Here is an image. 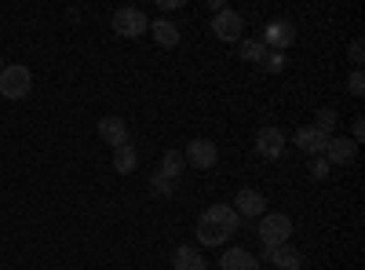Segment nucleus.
Instances as JSON below:
<instances>
[{"label": "nucleus", "instance_id": "obj_1", "mask_svg": "<svg viewBox=\"0 0 365 270\" xmlns=\"http://www.w3.org/2000/svg\"><path fill=\"white\" fill-rule=\"evenodd\" d=\"M259 242L263 249H278V245H289V237H292V219L285 212H263L259 216Z\"/></svg>", "mask_w": 365, "mask_h": 270}, {"label": "nucleus", "instance_id": "obj_2", "mask_svg": "<svg viewBox=\"0 0 365 270\" xmlns=\"http://www.w3.org/2000/svg\"><path fill=\"white\" fill-rule=\"evenodd\" d=\"M29 88H34V73L22 63H11V66L0 70V95L4 99H26Z\"/></svg>", "mask_w": 365, "mask_h": 270}, {"label": "nucleus", "instance_id": "obj_3", "mask_svg": "<svg viewBox=\"0 0 365 270\" xmlns=\"http://www.w3.org/2000/svg\"><path fill=\"white\" fill-rule=\"evenodd\" d=\"M110 26H113V33L117 37H125V41H135V37H143L146 29H150V19L139 11V8H117L113 11V19H110Z\"/></svg>", "mask_w": 365, "mask_h": 270}, {"label": "nucleus", "instance_id": "obj_4", "mask_svg": "<svg viewBox=\"0 0 365 270\" xmlns=\"http://www.w3.org/2000/svg\"><path fill=\"white\" fill-rule=\"evenodd\" d=\"M212 33H216V41H223V44H237L241 37H245V19H241L234 8H223L216 19H212Z\"/></svg>", "mask_w": 365, "mask_h": 270}, {"label": "nucleus", "instance_id": "obj_5", "mask_svg": "<svg viewBox=\"0 0 365 270\" xmlns=\"http://www.w3.org/2000/svg\"><path fill=\"white\" fill-rule=\"evenodd\" d=\"M230 208L237 212V219H259V216L267 212V197H263L259 190L245 187V190H237V197H234Z\"/></svg>", "mask_w": 365, "mask_h": 270}, {"label": "nucleus", "instance_id": "obj_6", "mask_svg": "<svg viewBox=\"0 0 365 270\" xmlns=\"http://www.w3.org/2000/svg\"><path fill=\"white\" fill-rule=\"evenodd\" d=\"M256 154L263 161H278L285 154V132L282 128H259L256 132Z\"/></svg>", "mask_w": 365, "mask_h": 270}, {"label": "nucleus", "instance_id": "obj_7", "mask_svg": "<svg viewBox=\"0 0 365 270\" xmlns=\"http://www.w3.org/2000/svg\"><path fill=\"white\" fill-rule=\"evenodd\" d=\"M187 165H194V168H212L220 161V146L212 142V139H190L187 142Z\"/></svg>", "mask_w": 365, "mask_h": 270}, {"label": "nucleus", "instance_id": "obj_8", "mask_svg": "<svg viewBox=\"0 0 365 270\" xmlns=\"http://www.w3.org/2000/svg\"><path fill=\"white\" fill-rule=\"evenodd\" d=\"M292 41H296L292 22H270V26L263 29V37H259V44H263L267 51H285Z\"/></svg>", "mask_w": 365, "mask_h": 270}, {"label": "nucleus", "instance_id": "obj_9", "mask_svg": "<svg viewBox=\"0 0 365 270\" xmlns=\"http://www.w3.org/2000/svg\"><path fill=\"white\" fill-rule=\"evenodd\" d=\"M329 139H332V135H322L318 128L303 125V128L292 135V146H299L307 157H322V154H325V146H329Z\"/></svg>", "mask_w": 365, "mask_h": 270}, {"label": "nucleus", "instance_id": "obj_10", "mask_svg": "<svg viewBox=\"0 0 365 270\" xmlns=\"http://www.w3.org/2000/svg\"><path fill=\"white\" fill-rule=\"evenodd\" d=\"M128 135H132V132H128V121H125V117H99V139L110 142L113 150L125 146Z\"/></svg>", "mask_w": 365, "mask_h": 270}, {"label": "nucleus", "instance_id": "obj_11", "mask_svg": "<svg viewBox=\"0 0 365 270\" xmlns=\"http://www.w3.org/2000/svg\"><path fill=\"white\" fill-rule=\"evenodd\" d=\"M322 157H325L329 165H351V161L358 157V146H354L351 139H344V135H332Z\"/></svg>", "mask_w": 365, "mask_h": 270}, {"label": "nucleus", "instance_id": "obj_12", "mask_svg": "<svg viewBox=\"0 0 365 270\" xmlns=\"http://www.w3.org/2000/svg\"><path fill=\"white\" fill-rule=\"evenodd\" d=\"M263 259H267V263H274L278 270H299V266H303V256H299V249H292V245L263 249Z\"/></svg>", "mask_w": 365, "mask_h": 270}, {"label": "nucleus", "instance_id": "obj_13", "mask_svg": "<svg viewBox=\"0 0 365 270\" xmlns=\"http://www.w3.org/2000/svg\"><path fill=\"white\" fill-rule=\"evenodd\" d=\"M227 237H230L227 227H220V223H212V219L197 216V242H201V245L216 249V245H227Z\"/></svg>", "mask_w": 365, "mask_h": 270}, {"label": "nucleus", "instance_id": "obj_14", "mask_svg": "<svg viewBox=\"0 0 365 270\" xmlns=\"http://www.w3.org/2000/svg\"><path fill=\"white\" fill-rule=\"evenodd\" d=\"M220 266L223 270H259V259L252 252H245V249H227L223 259H220Z\"/></svg>", "mask_w": 365, "mask_h": 270}, {"label": "nucleus", "instance_id": "obj_15", "mask_svg": "<svg viewBox=\"0 0 365 270\" xmlns=\"http://www.w3.org/2000/svg\"><path fill=\"white\" fill-rule=\"evenodd\" d=\"M201 216L212 219V223H220V227H227L230 234H237V227H241V219H237V212H234L230 204H208Z\"/></svg>", "mask_w": 365, "mask_h": 270}, {"label": "nucleus", "instance_id": "obj_16", "mask_svg": "<svg viewBox=\"0 0 365 270\" xmlns=\"http://www.w3.org/2000/svg\"><path fill=\"white\" fill-rule=\"evenodd\" d=\"M172 270H205V259L194 245H179L172 252Z\"/></svg>", "mask_w": 365, "mask_h": 270}, {"label": "nucleus", "instance_id": "obj_17", "mask_svg": "<svg viewBox=\"0 0 365 270\" xmlns=\"http://www.w3.org/2000/svg\"><path fill=\"white\" fill-rule=\"evenodd\" d=\"M135 168H139V154H135V146H132V142L117 146V150H113V172H117V175H132Z\"/></svg>", "mask_w": 365, "mask_h": 270}, {"label": "nucleus", "instance_id": "obj_18", "mask_svg": "<svg viewBox=\"0 0 365 270\" xmlns=\"http://www.w3.org/2000/svg\"><path fill=\"white\" fill-rule=\"evenodd\" d=\"M146 33H154V41H158L161 48H175V44H179V26H175V22H168V19L150 22Z\"/></svg>", "mask_w": 365, "mask_h": 270}, {"label": "nucleus", "instance_id": "obj_19", "mask_svg": "<svg viewBox=\"0 0 365 270\" xmlns=\"http://www.w3.org/2000/svg\"><path fill=\"white\" fill-rule=\"evenodd\" d=\"M336 121H340V113L332 106H322V110H314V125L311 128H318L322 135H332V132H336Z\"/></svg>", "mask_w": 365, "mask_h": 270}, {"label": "nucleus", "instance_id": "obj_20", "mask_svg": "<svg viewBox=\"0 0 365 270\" xmlns=\"http://www.w3.org/2000/svg\"><path fill=\"white\" fill-rule=\"evenodd\" d=\"M237 51H241V58H245V63H256V66L267 58V48H263L259 41H249V37L237 41Z\"/></svg>", "mask_w": 365, "mask_h": 270}, {"label": "nucleus", "instance_id": "obj_21", "mask_svg": "<svg viewBox=\"0 0 365 270\" xmlns=\"http://www.w3.org/2000/svg\"><path fill=\"white\" fill-rule=\"evenodd\" d=\"M182 168H187V157H182L179 150H168V154L161 157V175H168V179H179V175H182Z\"/></svg>", "mask_w": 365, "mask_h": 270}, {"label": "nucleus", "instance_id": "obj_22", "mask_svg": "<svg viewBox=\"0 0 365 270\" xmlns=\"http://www.w3.org/2000/svg\"><path fill=\"white\" fill-rule=\"evenodd\" d=\"M285 63H289L285 51H267V58H263L259 66H263L267 73H282V70H285Z\"/></svg>", "mask_w": 365, "mask_h": 270}, {"label": "nucleus", "instance_id": "obj_23", "mask_svg": "<svg viewBox=\"0 0 365 270\" xmlns=\"http://www.w3.org/2000/svg\"><path fill=\"white\" fill-rule=\"evenodd\" d=\"M150 190L165 197V194H172V190H175V179H168V175H161V172H158V175H150Z\"/></svg>", "mask_w": 365, "mask_h": 270}, {"label": "nucleus", "instance_id": "obj_24", "mask_svg": "<svg viewBox=\"0 0 365 270\" xmlns=\"http://www.w3.org/2000/svg\"><path fill=\"white\" fill-rule=\"evenodd\" d=\"M347 92H351V95H365V77H361V70H354V73L347 77Z\"/></svg>", "mask_w": 365, "mask_h": 270}, {"label": "nucleus", "instance_id": "obj_25", "mask_svg": "<svg viewBox=\"0 0 365 270\" xmlns=\"http://www.w3.org/2000/svg\"><path fill=\"white\" fill-rule=\"evenodd\" d=\"M361 55H365V51H361V41H351V44H347V58H351L354 70H361Z\"/></svg>", "mask_w": 365, "mask_h": 270}, {"label": "nucleus", "instance_id": "obj_26", "mask_svg": "<svg viewBox=\"0 0 365 270\" xmlns=\"http://www.w3.org/2000/svg\"><path fill=\"white\" fill-rule=\"evenodd\" d=\"M307 168H311V175H314V179H325V175H329V161H325V157H311V165H307Z\"/></svg>", "mask_w": 365, "mask_h": 270}, {"label": "nucleus", "instance_id": "obj_27", "mask_svg": "<svg viewBox=\"0 0 365 270\" xmlns=\"http://www.w3.org/2000/svg\"><path fill=\"white\" fill-rule=\"evenodd\" d=\"M0 70H4V58H0Z\"/></svg>", "mask_w": 365, "mask_h": 270}]
</instances>
